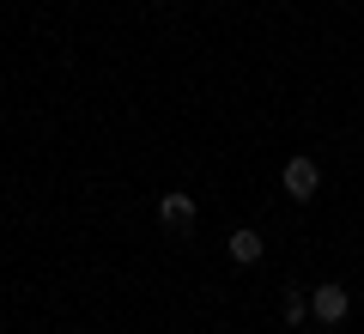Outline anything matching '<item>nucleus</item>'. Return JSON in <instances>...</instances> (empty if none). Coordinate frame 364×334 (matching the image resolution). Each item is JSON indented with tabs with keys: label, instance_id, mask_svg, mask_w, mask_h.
Returning a JSON list of instances; mask_svg holds the SVG:
<instances>
[{
	"label": "nucleus",
	"instance_id": "obj_1",
	"mask_svg": "<svg viewBox=\"0 0 364 334\" xmlns=\"http://www.w3.org/2000/svg\"><path fill=\"white\" fill-rule=\"evenodd\" d=\"M279 182H286L291 201H316V189H322V170H316V158H286V170H279Z\"/></svg>",
	"mask_w": 364,
	"mask_h": 334
},
{
	"label": "nucleus",
	"instance_id": "obj_2",
	"mask_svg": "<svg viewBox=\"0 0 364 334\" xmlns=\"http://www.w3.org/2000/svg\"><path fill=\"white\" fill-rule=\"evenodd\" d=\"M346 310H352V292H346L340 280H328V286H316V292H310V316L328 322V328H334V322H346Z\"/></svg>",
	"mask_w": 364,
	"mask_h": 334
},
{
	"label": "nucleus",
	"instance_id": "obj_3",
	"mask_svg": "<svg viewBox=\"0 0 364 334\" xmlns=\"http://www.w3.org/2000/svg\"><path fill=\"white\" fill-rule=\"evenodd\" d=\"M158 225H164V231H188V225H195V194H182V189L158 194Z\"/></svg>",
	"mask_w": 364,
	"mask_h": 334
},
{
	"label": "nucleus",
	"instance_id": "obj_4",
	"mask_svg": "<svg viewBox=\"0 0 364 334\" xmlns=\"http://www.w3.org/2000/svg\"><path fill=\"white\" fill-rule=\"evenodd\" d=\"M225 249H231V261H237V268H255V261H261V237L249 231V225L225 237Z\"/></svg>",
	"mask_w": 364,
	"mask_h": 334
},
{
	"label": "nucleus",
	"instance_id": "obj_5",
	"mask_svg": "<svg viewBox=\"0 0 364 334\" xmlns=\"http://www.w3.org/2000/svg\"><path fill=\"white\" fill-rule=\"evenodd\" d=\"M304 310H310V292H304V286H286V304H279V316H286L291 328H298V322H304Z\"/></svg>",
	"mask_w": 364,
	"mask_h": 334
}]
</instances>
